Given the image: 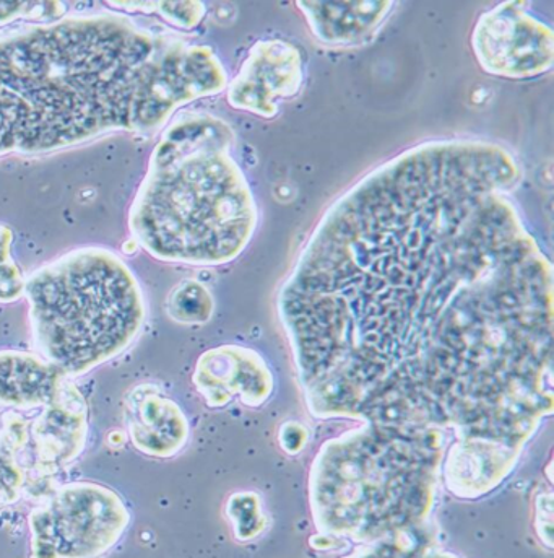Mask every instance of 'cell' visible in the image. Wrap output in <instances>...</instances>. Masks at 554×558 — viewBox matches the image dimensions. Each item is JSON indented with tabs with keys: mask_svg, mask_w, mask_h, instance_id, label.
I'll return each instance as SVG.
<instances>
[{
	"mask_svg": "<svg viewBox=\"0 0 554 558\" xmlns=\"http://www.w3.org/2000/svg\"><path fill=\"white\" fill-rule=\"evenodd\" d=\"M25 299L38 355L69 378L118 359L144 331V289L128 264L104 246L62 254L26 277Z\"/></svg>",
	"mask_w": 554,
	"mask_h": 558,
	"instance_id": "cell-5",
	"label": "cell"
},
{
	"mask_svg": "<svg viewBox=\"0 0 554 558\" xmlns=\"http://www.w3.org/2000/svg\"><path fill=\"white\" fill-rule=\"evenodd\" d=\"M124 424L132 447L150 458H174L190 440L183 408L153 383H141L127 392Z\"/></svg>",
	"mask_w": 554,
	"mask_h": 558,
	"instance_id": "cell-10",
	"label": "cell"
},
{
	"mask_svg": "<svg viewBox=\"0 0 554 558\" xmlns=\"http://www.w3.org/2000/svg\"><path fill=\"white\" fill-rule=\"evenodd\" d=\"M524 449L490 440H457L445 449V487L461 500H477L496 490L516 469Z\"/></svg>",
	"mask_w": 554,
	"mask_h": 558,
	"instance_id": "cell-11",
	"label": "cell"
},
{
	"mask_svg": "<svg viewBox=\"0 0 554 558\" xmlns=\"http://www.w3.org/2000/svg\"><path fill=\"white\" fill-rule=\"evenodd\" d=\"M107 7L114 9V12L138 10L144 13H157L168 25L184 32L197 28L207 13L204 2H107Z\"/></svg>",
	"mask_w": 554,
	"mask_h": 558,
	"instance_id": "cell-17",
	"label": "cell"
},
{
	"mask_svg": "<svg viewBox=\"0 0 554 558\" xmlns=\"http://www.w3.org/2000/svg\"><path fill=\"white\" fill-rule=\"evenodd\" d=\"M305 82L299 49L285 39H262L250 48L236 77L227 84V104L237 111L272 119L279 101L295 97Z\"/></svg>",
	"mask_w": 554,
	"mask_h": 558,
	"instance_id": "cell-8",
	"label": "cell"
},
{
	"mask_svg": "<svg viewBox=\"0 0 554 558\" xmlns=\"http://www.w3.org/2000/svg\"><path fill=\"white\" fill-rule=\"evenodd\" d=\"M227 87L210 46L119 12L0 33V157L64 150L114 131L155 134Z\"/></svg>",
	"mask_w": 554,
	"mask_h": 558,
	"instance_id": "cell-2",
	"label": "cell"
},
{
	"mask_svg": "<svg viewBox=\"0 0 554 558\" xmlns=\"http://www.w3.org/2000/svg\"><path fill=\"white\" fill-rule=\"evenodd\" d=\"M42 409L0 411V510L16 504L28 490L35 462V421Z\"/></svg>",
	"mask_w": 554,
	"mask_h": 558,
	"instance_id": "cell-14",
	"label": "cell"
},
{
	"mask_svg": "<svg viewBox=\"0 0 554 558\" xmlns=\"http://www.w3.org/2000/svg\"><path fill=\"white\" fill-rule=\"evenodd\" d=\"M233 129L209 112L171 119L128 210V230L155 259L216 267L246 250L256 197L233 157Z\"/></svg>",
	"mask_w": 554,
	"mask_h": 558,
	"instance_id": "cell-3",
	"label": "cell"
},
{
	"mask_svg": "<svg viewBox=\"0 0 554 558\" xmlns=\"http://www.w3.org/2000/svg\"><path fill=\"white\" fill-rule=\"evenodd\" d=\"M444 454L436 430L362 424L325 441L308 481L319 534L365 546L427 523Z\"/></svg>",
	"mask_w": 554,
	"mask_h": 558,
	"instance_id": "cell-4",
	"label": "cell"
},
{
	"mask_svg": "<svg viewBox=\"0 0 554 558\" xmlns=\"http://www.w3.org/2000/svg\"><path fill=\"white\" fill-rule=\"evenodd\" d=\"M535 533L546 549H553V494H540L535 501Z\"/></svg>",
	"mask_w": 554,
	"mask_h": 558,
	"instance_id": "cell-20",
	"label": "cell"
},
{
	"mask_svg": "<svg viewBox=\"0 0 554 558\" xmlns=\"http://www.w3.org/2000/svg\"><path fill=\"white\" fill-rule=\"evenodd\" d=\"M167 312L180 325H207L216 313V299L206 283L196 279L183 280L171 290Z\"/></svg>",
	"mask_w": 554,
	"mask_h": 558,
	"instance_id": "cell-15",
	"label": "cell"
},
{
	"mask_svg": "<svg viewBox=\"0 0 554 558\" xmlns=\"http://www.w3.org/2000/svg\"><path fill=\"white\" fill-rule=\"evenodd\" d=\"M131 521L124 498L107 485H59L29 513V558L104 557Z\"/></svg>",
	"mask_w": 554,
	"mask_h": 558,
	"instance_id": "cell-6",
	"label": "cell"
},
{
	"mask_svg": "<svg viewBox=\"0 0 554 558\" xmlns=\"http://www.w3.org/2000/svg\"><path fill=\"white\" fill-rule=\"evenodd\" d=\"M194 386L209 408L223 409L239 398L250 409L260 408L275 391L269 363L256 350L243 345H220L197 360Z\"/></svg>",
	"mask_w": 554,
	"mask_h": 558,
	"instance_id": "cell-9",
	"label": "cell"
},
{
	"mask_svg": "<svg viewBox=\"0 0 554 558\" xmlns=\"http://www.w3.org/2000/svg\"><path fill=\"white\" fill-rule=\"evenodd\" d=\"M72 381L38 353L0 350V411L35 412L54 401Z\"/></svg>",
	"mask_w": 554,
	"mask_h": 558,
	"instance_id": "cell-12",
	"label": "cell"
},
{
	"mask_svg": "<svg viewBox=\"0 0 554 558\" xmlns=\"http://www.w3.org/2000/svg\"><path fill=\"white\" fill-rule=\"evenodd\" d=\"M12 228L0 223V303L19 302L25 299L26 277L12 257Z\"/></svg>",
	"mask_w": 554,
	"mask_h": 558,
	"instance_id": "cell-18",
	"label": "cell"
},
{
	"mask_svg": "<svg viewBox=\"0 0 554 558\" xmlns=\"http://www.w3.org/2000/svg\"><path fill=\"white\" fill-rule=\"evenodd\" d=\"M527 7L526 2H503L478 19L471 48L487 74L524 81L552 71V26L533 16Z\"/></svg>",
	"mask_w": 554,
	"mask_h": 558,
	"instance_id": "cell-7",
	"label": "cell"
},
{
	"mask_svg": "<svg viewBox=\"0 0 554 558\" xmlns=\"http://www.w3.org/2000/svg\"><path fill=\"white\" fill-rule=\"evenodd\" d=\"M520 180L503 145L434 141L333 204L279 296L312 417L526 448L553 414L554 312Z\"/></svg>",
	"mask_w": 554,
	"mask_h": 558,
	"instance_id": "cell-1",
	"label": "cell"
},
{
	"mask_svg": "<svg viewBox=\"0 0 554 558\" xmlns=\"http://www.w3.org/2000/svg\"><path fill=\"white\" fill-rule=\"evenodd\" d=\"M226 517L233 524L234 537L239 543L257 539L269 526L263 513L262 498L256 492H237L226 504Z\"/></svg>",
	"mask_w": 554,
	"mask_h": 558,
	"instance_id": "cell-16",
	"label": "cell"
},
{
	"mask_svg": "<svg viewBox=\"0 0 554 558\" xmlns=\"http://www.w3.org/2000/svg\"><path fill=\"white\" fill-rule=\"evenodd\" d=\"M318 41L328 46H358L374 38L391 15V0L359 2H298Z\"/></svg>",
	"mask_w": 554,
	"mask_h": 558,
	"instance_id": "cell-13",
	"label": "cell"
},
{
	"mask_svg": "<svg viewBox=\"0 0 554 558\" xmlns=\"http://www.w3.org/2000/svg\"><path fill=\"white\" fill-rule=\"evenodd\" d=\"M309 441V430L301 422H285L280 427L279 444L280 448L290 456L299 454L306 448Z\"/></svg>",
	"mask_w": 554,
	"mask_h": 558,
	"instance_id": "cell-21",
	"label": "cell"
},
{
	"mask_svg": "<svg viewBox=\"0 0 554 558\" xmlns=\"http://www.w3.org/2000/svg\"><path fill=\"white\" fill-rule=\"evenodd\" d=\"M64 2H0V26L16 20H36L39 23L56 22L65 15Z\"/></svg>",
	"mask_w": 554,
	"mask_h": 558,
	"instance_id": "cell-19",
	"label": "cell"
}]
</instances>
